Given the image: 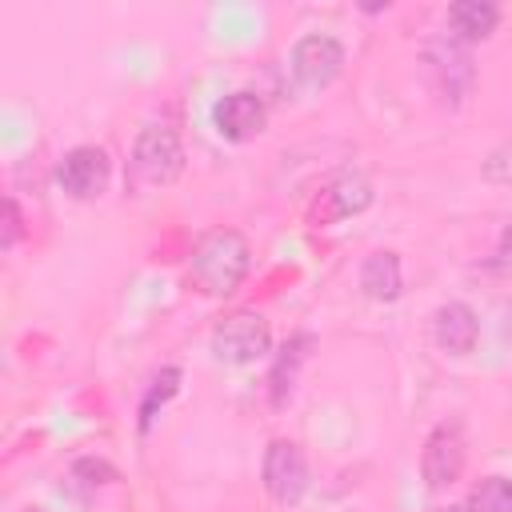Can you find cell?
Instances as JSON below:
<instances>
[{"instance_id": "6da1fadb", "label": "cell", "mask_w": 512, "mask_h": 512, "mask_svg": "<svg viewBox=\"0 0 512 512\" xmlns=\"http://www.w3.org/2000/svg\"><path fill=\"white\" fill-rule=\"evenodd\" d=\"M252 268V248L236 228H212L188 256V280L204 296H232Z\"/></svg>"}, {"instance_id": "7a4b0ae2", "label": "cell", "mask_w": 512, "mask_h": 512, "mask_svg": "<svg viewBox=\"0 0 512 512\" xmlns=\"http://www.w3.org/2000/svg\"><path fill=\"white\" fill-rule=\"evenodd\" d=\"M132 172L140 184H172L184 172V140L176 132V124L168 120H152L140 128L136 144H132Z\"/></svg>"}, {"instance_id": "3957f363", "label": "cell", "mask_w": 512, "mask_h": 512, "mask_svg": "<svg viewBox=\"0 0 512 512\" xmlns=\"http://www.w3.org/2000/svg\"><path fill=\"white\" fill-rule=\"evenodd\" d=\"M272 348V328L260 312H232L212 328V352L224 364H256Z\"/></svg>"}, {"instance_id": "277c9868", "label": "cell", "mask_w": 512, "mask_h": 512, "mask_svg": "<svg viewBox=\"0 0 512 512\" xmlns=\"http://www.w3.org/2000/svg\"><path fill=\"white\" fill-rule=\"evenodd\" d=\"M344 72V44L328 32H308L292 48V76L304 92L328 88Z\"/></svg>"}, {"instance_id": "5b68a950", "label": "cell", "mask_w": 512, "mask_h": 512, "mask_svg": "<svg viewBox=\"0 0 512 512\" xmlns=\"http://www.w3.org/2000/svg\"><path fill=\"white\" fill-rule=\"evenodd\" d=\"M264 488L276 504H300V496L308 492V460L300 452L296 440H272L264 448V464H260Z\"/></svg>"}, {"instance_id": "8992f818", "label": "cell", "mask_w": 512, "mask_h": 512, "mask_svg": "<svg viewBox=\"0 0 512 512\" xmlns=\"http://www.w3.org/2000/svg\"><path fill=\"white\" fill-rule=\"evenodd\" d=\"M108 176H112V160L96 144H76L72 152H64L56 168V180L72 200H96L108 188Z\"/></svg>"}, {"instance_id": "52a82bcc", "label": "cell", "mask_w": 512, "mask_h": 512, "mask_svg": "<svg viewBox=\"0 0 512 512\" xmlns=\"http://www.w3.org/2000/svg\"><path fill=\"white\" fill-rule=\"evenodd\" d=\"M368 204H372V184L356 172H340L316 192V200L308 208V220L316 228H324V224H336V220H348V216L364 212Z\"/></svg>"}, {"instance_id": "ba28073f", "label": "cell", "mask_w": 512, "mask_h": 512, "mask_svg": "<svg viewBox=\"0 0 512 512\" xmlns=\"http://www.w3.org/2000/svg\"><path fill=\"white\" fill-rule=\"evenodd\" d=\"M424 60L440 76V92H448L452 104H464L468 92H472V80H476V68H472L468 48L448 32V36H436V40L424 44Z\"/></svg>"}, {"instance_id": "9c48e42d", "label": "cell", "mask_w": 512, "mask_h": 512, "mask_svg": "<svg viewBox=\"0 0 512 512\" xmlns=\"http://www.w3.org/2000/svg\"><path fill=\"white\" fill-rule=\"evenodd\" d=\"M420 472L428 488H448L464 472V432L456 424H436L420 452Z\"/></svg>"}, {"instance_id": "30bf717a", "label": "cell", "mask_w": 512, "mask_h": 512, "mask_svg": "<svg viewBox=\"0 0 512 512\" xmlns=\"http://www.w3.org/2000/svg\"><path fill=\"white\" fill-rule=\"evenodd\" d=\"M212 124H216V132H220L224 140L248 144V140H256V136L264 132L268 108H264V100H260L256 92H228L224 100H216Z\"/></svg>"}, {"instance_id": "8fae6325", "label": "cell", "mask_w": 512, "mask_h": 512, "mask_svg": "<svg viewBox=\"0 0 512 512\" xmlns=\"http://www.w3.org/2000/svg\"><path fill=\"white\" fill-rule=\"evenodd\" d=\"M432 336L436 344L448 352V356H468L480 340V320L468 304L452 300V304H440L436 316H432Z\"/></svg>"}, {"instance_id": "7c38bea8", "label": "cell", "mask_w": 512, "mask_h": 512, "mask_svg": "<svg viewBox=\"0 0 512 512\" xmlns=\"http://www.w3.org/2000/svg\"><path fill=\"white\" fill-rule=\"evenodd\" d=\"M500 24V8L488 4V0H456L448 4V28L460 44H476V40H488Z\"/></svg>"}, {"instance_id": "4fadbf2b", "label": "cell", "mask_w": 512, "mask_h": 512, "mask_svg": "<svg viewBox=\"0 0 512 512\" xmlns=\"http://www.w3.org/2000/svg\"><path fill=\"white\" fill-rule=\"evenodd\" d=\"M360 288L368 300H380V304H392L404 288V276H400V256L396 252H372L360 268Z\"/></svg>"}, {"instance_id": "5bb4252c", "label": "cell", "mask_w": 512, "mask_h": 512, "mask_svg": "<svg viewBox=\"0 0 512 512\" xmlns=\"http://www.w3.org/2000/svg\"><path fill=\"white\" fill-rule=\"evenodd\" d=\"M312 344H316V340H312L308 332H300V336H292V340L280 348V356H276V364H272V372H268V392H272V404H276V408L292 396L296 368L308 360V348H312Z\"/></svg>"}, {"instance_id": "9a60e30c", "label": "cell", "mask_w": 512, "mask_h": 512, "mask_svg": "<svg viewBox=\"0 0 512 512\" xmlns=\"http://www.w3.org/2000/svg\"><path fill=\"white\" fill-rule=\"evenodd\" d=\"M468 512H512V480L484 476L468 496Z\"/></svg>"}, {"instance_id": "2e32d148", "label": "cell", "mask_w": 512, "mask_h": 512, "mask_svg": "<svg viewBox=\"0 0 512 512\" xmlns=\"http://www.w3.org/2000/svg\"><path fill=\"white\" fill-rule=\"evenodd\" d=\"M176 388H180V368H160V376L152 380V388H148V392H144V400H140V432H148V428H152L156 408H160V404H168V400L176 396Z\"/></svg>"}, {"instance_id": "e0dca14e", "label": "cell", "mask_w": 512, "mask_h": 512, "mask_svg": "<svg viewBox=\"0 0 512 512\" xmlns=\"http://www.w3.org/2000/svg\"><path fill=\"white\" fill-rule=\"evenodd\" d=\"M484 180H492V184H504V188H512V136L508 140H500L488 156H484Z\"/></svg>"}, {"instance_id": "ac0fdd59", "label": "cell", "mask_w": 512, "mask_h": 512, "mask_svg": "<svg viewBox=\"0 0 512 512\" xmlns=\"http://www.w3.org/2000/svg\"><path fill=\"white\" fill-rule=\"evenodd\" d=\"M16 236H20V208H16V200L8 196V200H4V236H0V244L12 248Z\"/></svg>"}, {"instance_id": "d6986e66", "label": "cell", "mask_w": 512, "mask_h": 512, "mask_svg": "<svg viewBox=\"0 0 512 512\" xmlns=\"http://www.w3.org/2000/svg\"><path fill=\"white\" fill-rule=\"evenodd\" d=\"M76 472H88V476H104V480H116V472H112L108 464H100V460H80V464H76Z\"/></svg>"}, {"instance_id": "ffe728a7", "label": "cell", "mask_w": 512, "mask_h": 512, "mask_svg": "<svg viewBox=\"0 0 512 512\" xmlns=\"http://www.w3.org/2000/svg\"><path fill=\"white\" fill-rule=\"evenodd\" d=\"M500 260L512 264V224H504V232H500Z\"/></svg>"}, {"instance_id": "44dd1931", "label": "cell", "mask_w": 512, "mask_h": 512, "mask_svg": "<svg viewBox=\"0 0 512 512\" xmlns=\"http://www.w3.org/2000/svg\"><path fill=\"white\" fill-rule=\"evenodd\" d=\"M436 512H468V504H448V508H436Z\"/></svg>"}, {"instance_id": "7402d4cb", "label": "cell", "mask_w": 512, "mask_h": 512, "mask_svg": "<svg viewBox=\"0 0 512 512\" xmlns=\"http://www.w3.org/2000/svg\"><path fill=\"white\" fill-rule=\"evenodd\" d=\"M24 512H36V508H24Z\"/></svg>"}]
</instances>
